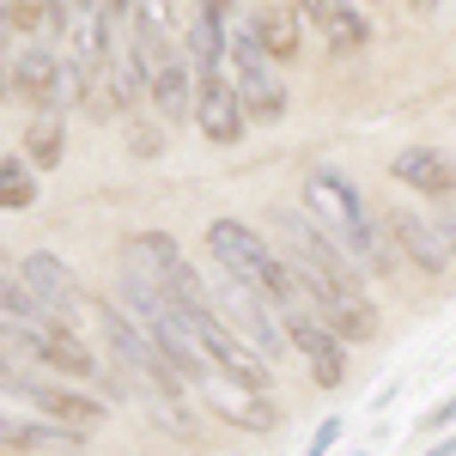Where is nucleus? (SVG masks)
<instances>
[{"instance_id": "nucleus-23", "label": "nucleus", "mask_w": 456, "mask_h": 456, "mask_svg": "<svg viewBox=\"0 0 456 456\" xmlns=\"http://www.w3.org/2000/svg\"><path fill=\"white\" fill-rule=\"evenodd\" d=\"M0 98H12V31H0Z\"/></svg>"}, {"instance_id": "nucleus-10", "label": "nucleus", "mask_w": 456, "mask_h": 456, "mask_svg": "<svg viewBox=\"0 0 456 456\" xmlns=\"http://www.w3.org/2000/svg\"><path fill=\"white\" fill-rule=\"evenodd\" d=\"M19 274H25V286L37 292L43 316H55V322H68V329H79V322H86V311H92V298H86V281L73 274L61 256H49V249H31V256L19 262Z\"/></svg>"}, {"instance_id": "nucleus-20", "label": "nucleus", "mask_w": 456, "mask_h": 456, "mask_svg": "<svg viewBox=\"0 0 456 456\" xmlns=\"http://www.w3.org/2000/svg\"><path fill=\"white\" fill-rule=\"evenodd\" d=\"M37 12H43V31L61 43V31H68V19H73V0H37Z\"/></svg>"}, {"instance_id": "nucleus-29", "label": "nucleus", "mask_w": 456, "mask_h": 456, "mask_svg": "<svg viewBox=\"0 0 456 456\" xmlns=\"http://www.w3.org/2000/svg\"><path fill=\"white\" fill-rule=\"evenodd\" d=\"M408 6H420V12H426V6H438V0H408Z\"/></svg>"}, {"instance_id": "nucleus-13", "label": "nucleus", "mask_w": 456, "mask_h": 456, "mask_svg": "<svg viewBox=\"0 0 456 456\" xmlns=\"http://www.w3.org/2000/svg\"><path fill=\"white\" fill-rule=\"evenodd\" d=\"M389 176H395L402 189L426 195V201H451L456 195V159L438 152V146H402V152L389 159Z\"/></svg>"}, {"instance_id": "nucleus-21", "label": "nucleus", "mask_w": 456, "mask_h": 456, "mask_svg": "<svg viewBox=\"0 0 456 456\" xmlns=\"http://www.w3.org/2000/svg\"><path fill=\"white\" fill-rule=\"evenodd\" d=\"M335 438H341V420L329 414V420H322V426L311 432V444H305V456H329V451H335Z\"/></svg>"}, {"instance_id": "nucleus-1", "label": "nucleus", "mask_w": 456, "mask_h": 456, "mask_svg": "<svg viewBox=\"0 0 456 456\" xmlns=\"http://www.w3.org/2000/svg\"><path fill=\"white\" fill-rule=\"evenodd\" d=\"M298 208L311 213L316 225H322V232H329V238L359 262V274H365V281H389V274H395V262H402V256H395V238H389V219L371 213L365 189H359L347 171L316 165V171L305 176V201H298Z\"/></svg>"}, {"instance_id": "nucleus-28", "label": "nucleus", "mask_w": 456, "mask_h": 456, "mask_svg": "<svg viewBox=\"0 0 456 456\" xmlns=\"http://www.w3.org/2000/svg\"><path fill=\"white\" fill-rule=\"evenodd\" d=\"M110 12H122V19H134V12H141V0H104Z\"/></svg>"}, {"instance_id": "nucleus-31", "label": "nucleus", "mask_w": 456, "mask_h": 456, "mask_svg": "<svg viewBox=\"0 0 456 456\" xmlns=\"http://www.w3.org/2000/svg\"><path fill=\"white\" fill-rule=\"evenodd\" d=\"M353 456H359V451H353Z\"/></svg>"}, {"instance_id": "nucleus-27", "label": "nucleus", "mask_w": 456, "mask_h": 456, "mask_svg": "<svg viewBox=\"0 0 456 456\" xmlns=\"http://www.w3.org/2000/svg\"><path fill=\"white\" fill-rule=\"evenodd\" d=\"M426 456H456V432H444L438 444H426Z\"/></svg>"}, {"instance_id": "nucleus-14", "label": "nucleus", "mask_w": 456, "mask_h": 456, "mask_svg": "<svg viewBox=\"0 0 456 456\" xmlns=\"http://www.w3.org/2000/svg\"><path fill=\"white\" fill-rule=\"evenodd\" d=\"M244 19H249V31L262 37V49H268L274 61H292V55H298V37H305L298 0H244Z\"/></svg>"}, {"instance_id": "nucleus-15", "label": "nucleus", "mask_w": 456, "mask_h": 456, "mask_svg": "<svg viewBox=\"0 0 456 456\" xmlns=\"http://www.w3.org/2000/svg\"><path fill=\"white\" fill-rule=\"evenodd\" d=\"M298 12H305L316 31L329 37V49H341V55H353V49H365V43H371L365 0H298Z\"/></svg>"}, {"instance_id": "nucleus-25", "label": "nucleus", "mask_w": 456, "mask_h": 456, "mask_svg": "<svg viewBox=\"0 0 456 456\" xmlns=\"http://www.w3.org/2000/svg\"><path fill=\"white\" fill-rule=\"evenodd\" d=\"M19 378H25V365L0 353V395H12V389H19Z\"/></svg>"}, {"instance_id": "nucleus-6", "label": "nucleus", "mask_w": 456, "mask_h": 456, "mask_svg": "<svg viewBox=\"0 0 456 456\" xmlns=\"http://www.w3.org/2000/svg\"><path fill=\"white\" fill-rule=\"evenodd\" d=\"M281 322H286V335H292V353L311 365V378H316V389H335L341 378H347V353H353V341L329 322V316L316 311L311 298L298 292L292 305L281 311Z\"/></svg>"}, {"instance_id": "nucleus-24", "label": "nucleus", "mask_w": 456, "mask_h": 456, "mask_svg": "<svg viewBox=\"0 0 456 456\" xmlns=\"http://www.w3.org/2000/svg\"><path fill=\"white\" fill-rule=\"evenodd\" d=\"M128 146H134V152H141V159H159V152H165V146H159V134H152V128H128Z\"/></svg>"}, {"instance_id": "nucleus-26", "label": "nucleus", "mask_w": 456, "mask_h": 456, "mask_svg": "<svg viewBox=\"0 0 456 456\" xmlns=\"http://www.w3.org/2000/svg\"><path fill=\"white\" fill-rule=\"evenodd\" d=\"M438 232H444V249H451V262H456V208L438 213Z\"/></svg>"}, {"instance_id": "nucleus-18", "label": "nucleus", "mask_w": 456, "mask_h": 456, "mask_svg": "<svg viewBox=\"0 0 456 456\" xmlns=\"http://www.w3.org/2000/svg\"><path fill=\"white\" fill-rule=\"evenodd\" d=\"M37 165L31 159H25V152H19V159H6V152H0V213H25L37 201Z\"/></svg>"}, {"instance_id": "nucleus-22", "label": "nucleus", "mask_w": 456, "mask_h": 456, "mask_svg": "<svg viewBox=\"0 0 456 456\" xmlns=\"http://www.w3.org/2000/svg\"><path fill=\"white\" fill-rule=\"evenodd\" d=\"M456 420V389H451V395H444V402H438V408H432V414H426V432H444V426H451Z\"/></svg>"}, {"instance_id": "nucleus-5", "label": "nucleus", "mask_w": 456, "mask_h": 456, "mask_svg": "<svg viewBox=\"0 0 456 456\" xmlns=\"http://www.w3.org/2000/svg\"><path fill=\"white\" fill-rule=\"evenodd\" d=\"M208 305H213L219 316H225V322H232V329H238V335H244V341H249L256 353H262L268 365H281L286 353H292V335H286L281 311H274V305H268L262 292L238 286L232 274H219V281L208 286Z\"/></svg>"}, {"instance_id": "nucleus-17", "label": "nucleus", "mask_w": 456, "mask_h": 456, "mask_svg": "<svg viewBox=\"0 0 456 456\" xmlns=\"http://www.w3.org/2000/svg\"><path fill=\"white\" fill-rule=\"evenodd\" d=\"M68 110H55V104H43L31 116V128H25V159H31L37 171H55L61 165V152H68V122H61Z\"/></svg>"}, {"instance_id": "nucleus-19", "label": "nucleus", "mask_w": 456, "mask_h": 456, "mask_svg": "<svg viewBox=\"0 0 456 456\" xmlns=\"http://www.w3.org/2000/svg\"><path fill=\"white\" fill-rule=\"evenodd\" d=\"M0 316L6 322H37L43 316V305H37V292L25 286L19 268H0Z\"/></svg>"}, {"instance_id": "nucleus-3", "label": "nucleus", "mask_w": 456, "mask_h": 456, "mask_svg": "<svg viewBox=\"0 0 456 456\" xmlns=\"http://www.w3.org/2000/svg\"><path fill=\"white\" fill-rule=\"evenodd\" d=\"M225 73H232V92H238V104H244L249 122H281L286 116L281 61L262 49V37L249 31L244 12L225 19Z\"/></svg>"}, {"instance_id": "nucleus-12", "label": "nucleus", "mask_w": 456, "mask_h": 456, "mask_svg": "<svg viewBox=\"0 0 456 456\" xmlns=\"http://www.w3.org/2000/svg\"><path fill=\"white\" fill-rule=\"evenodd\" d=\"M389 238H395V256H402V262H414V268L432 274V281L456 268L451 249H444L438 219H426V213H414V208H395V213H389Z\"/></svg>"}, {"instance_id": "nucleus-7", "label": "nucleus", "mask_w": 456, "mask_h": 456, "mask_svg": "<svg viewBox=\"0 0 456 456\" xmlns=\"http://www.w3.org/2000/svg\"><path fill=\"white\" fill-rule=\"evenodd\" d=\"M12 402H25V408H37L43 420H61V426H73V432H92V426H104V414H110L104 395L73 389L68 378H55V371H31V365H25L19 389H12Z\"/></svg>"}, {"instance_id": "nucleus-9", "label": "nucleus", "mask_w": 456, "mask_h": 456, "mask_svg": "<svg viewBox=\"0 0 456 456\" xmlns=\"http://www.w3.org/2000/svg\"><path fill=\"white\" fill-rule=\"evenodd\" d=\"M195 395L208 402L219 420H232L238 432H274V426L286 420L274 389H256V384H244V378H232V371H208V378L195 384Z\"/></svg>"}, {"instance_id": "nucleus-4", "label": "nucleus", "mask_w": 456, "mask_h": 456, "mask_svg": "<svg viewBox=\"0 0 456 456\" xmlns=\"http://www.w3.org/2000/svg\"><path fill=\"white\" fill-rule=\"evenodd\" d=\"M122 268H128V274H141V281H152L165 298H176L183 311L208 305V281L195 274V262L183 256V244H176L171 232H141V238H128Z\"/></svg>"}, {"instance_id": "nucleus-30", "label": "nucleus", "mask_w": 456, "mask_h": 456, "mask_svg": "<svg viewBox=\"0 0 456 456\" xmlns=\"http://www.w3.org/2000/svg\"><path fill=\"white\" fill-rule=\"evenodd\" d=\"M176 6H183V0H176Z\"/></svg>"}, {"instance_id": "nucleus-16", "label": "nucleus", "mask_w": 456, "mask_h": 456, "mask_svg": "<svg viewBox=\"0 0 456 456\" xmlns=\"http://www.w3.org/2000/svg\"><path fill=\"white\" fill-rule=\"evenodd\" d=\"M86 432H73V426H61V420H25V414H6L0 408V451H49V444H79Z\"/></svg>"}, {"instance_id": "nucleus-11", "label": "nucleus", "mask_w": 456, "mask_h": 456, "mask_svg": "<svg viewBox=\"0 0 456 456\" xmlns=\"http://www.w3.org/2000/svg\"><path fill=\"white\" fill-rule=\"evenodd\" d=\"M213 146H238L249 128L244 104H238V92H232V73H213V79H195V116H189Z\"/></svg>"}, {"instance_id": "nucleus-2", "label": "nucleus", "mask_w": 456, "mask_h": 456, "mask_svg": "<svg viewBox=\"0 0 456 456\" xmlns=\"http://www.w3.org/2000/svg\"><path fill=\"white\" fill-rule=\"evenodd\" d=\"M208 256H213V268H219V274H232L238 286L262 292L274 311H286V305L298 298L292 262H286V256L268 244L256 225H244V219H213V225H208Z\"/></svg>"}, {"instance_id": "nucleus-8", "label": "nucleus", "mask_w": 456, "mask_h": 456, "mask_svg": "<svg viewBox=\"0 0 456 456\" xmlns=\"http://www.w3.org/2000/svg\"><path fill=\"white\" fill-rule=\"evenodd\" d=\"M12 98L19 104H55L68 110V86H61V43L49 31L12 37Z\"/></svg>"}]
</instances>
